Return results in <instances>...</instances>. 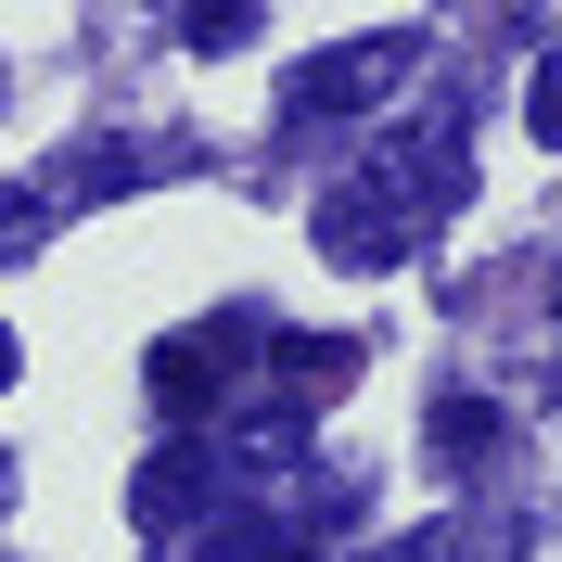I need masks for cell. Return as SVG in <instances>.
I'll return each instance as SVG.
<instances>
[{
  "label": "cell",
  "mask_w": 562,
  "mask_h": 562,
  "mask_svg": "<svg viewBox=\"0 0 562 562\" xmlns=\"http://www.w3.org/2000/svg\"><path fill=\"white\" fill-rule=\"evenodd\" d=\"M192 562H307V537L269 525V512H205L192 525Z\"/></svg>",
  "instance_id": "obj_7"
},
{
  "label": "cell",
  "mask_w": 562,
  "mask_h": 562,
  "mask_svg": "<svg viewBox=\"0 0 562 562\" xmlns=\"http://www.w3.org/2000/svg\"><path fill=\"white\" fill-rule=\"evenodd\" d=\"M38 231H52L38 179H0V269H13V256H38Z\"/></svg>",
  "instance_id": "obj_9"
},
{
  "label": "cell",
  "mask_w": 562,
  "mask_h": 562,
  "mask_svg": "<svg viewBox=\"0 0 562 562\" xmlns=\"http://www.w3.org/2000/svg\"><path fill=\"white\" fill-rule=\"evenodd\" d=\"M128 512L154 537H167V525H205V512H217V448H154L140 486H128Z\"/></svg>",
  "instance_id": "obj_6"
},
{
  "label": "cell",
  "mask_w": 562,
  "mask_h": 562,
  "mask_svg": "<svg viewBox=\"0 0 562 562\" xmlns=\"http://www.w3.org/2000/svg\"><path fill=\"white\" fill-rule=\"evenodd\" d=\"M256 371H269V384H256V396H269V409L319 422V409H333V396L358 384V346H346V333H269V346H256Z\"/></svg>",
  "instance_id": "obj_4"
},
{
  "label": "cell",
  "mask_w": 562,
  "mask_h": 562,
  "mask_svg": "<svg viewBox=\"0 0 562 562\" xmlns=\"http://www.w3.org/2000/svg\"><path fill=\"white\" fill-rule=\"evenodd\" d=\"M0 512H13V460H0Z\"/></svg>",
  "instance_id": "obj_14"
},
{
  "label": "cell",
  "mask_w": 562,
  "mask_h": 562,
  "mask_svg": "<svg viewBox=\"0 0 562 562\" xmlns=\"http://www.w3.org/2000/svg\"><path fill=\"white\" fill-rule=\"evenodd\" d=\"M179 154L167 140H77V154H52V179H38V205L77 217V205H115V192H154Z\"/></svg>",
  "instance_id": "obj_3"
},
{
  "label": "cell",
  "mask_w": 562,
  "mask_h": 562,
  "mask_svg": "<svg viewBox=\"0 0 562 562\" xmlns=\"http://www.w3.org/2000/svg\"><path fill=\"white\" fill-rule=\"evenodd\" d=\"M409 65H422L409 26H384V38H333V52H307V65H294V90H281V103L307 115V128H333V115H384L396 90H409Z\"/></svg>",
  "instance_id": "obj_1"
},
{
  "label": "cell",
  "mask_w": 562,
  "mask_h": 562,
  "mask_svg": "<svg viewBox=\"0 0 562 562\" xmlns=\"http://www.w3.org/2000/svg\"><path fill=\"white\" fill-rule=\"evenodd\" d=\"M358 562H460V550H448V525H435V537H384V550H358Z\"/></svg>",
  "instance_id": "obj_12"
},
{
  "label": "cell",
  "mask_w": 562,
  "mask_h": 562,
  "mask_svg": "<svg viewBox=\"0 0 562 562\" xmlns=\"http://www.w3.org/2000/svg\"><path fill=\"white\" fill-rule=\"evenodd\" d=\"M307 231H319V256H333V269H358V281H371V269H396V256L422 244L409 217H396L384 192H371V179H346V192H319V217H307Z\"/></svg>",
  "instance_id": "obj_5"
},
{
  "label": "cell",
  "mask_w": 562,
  "mask_h": 562,
  "mask_svg": "<svg viewBox=\"0 0 562 562\" xmlns=\"http://www.w3.org/2000/svg\"><path fill=\"white\" fill-rule=\"evenodd\" d=\"M550 396H562V371H550Z\"/></svg>",
  "instance_id": "obj_15"
},
{
  "label": "cell",
  "mask_w": 562,
  "mask_h": 562,
  "mask_svg": "<svg viewBox=\"0 0 562 562\" xmlns=\"http://www.w3.org/2000/svg\"><path fill=\"white\" fill-rule=\"evenodd\" d=\"M244 346H269L244 307L205 319V333H167V346H154V409H167V422H205L217 396H231V358H244Z\"/></svg>",
  "instance_id": "obj_2"
},
{
  "label": "cell",
  "mask_w": 562,
  "mask_h": 562,
  "mask_svg": "<svg viewBox=\"0 0 562 562\" xmlns=\"http://www.w3.org/2000/svg\"><path fill=\"white\" fill-rule=\"evenodd\" d=\"M525 128L550 140V154H562V52H550V65H537V90H525Z\"/></svg>",
  "instance_id": "obj_11"
},
{
  "label": "cell",
  "mask_w": 562,
  "mask_h": 562,
  "mask_svg": "<svg viewBox=\"0 0 562 562\" xmlns=\"http://www.w3.org/2000/svg\"><path fill=\"white\" fill-rule=\"evenodd\" d=\"M0 396H13V333H0Z\"/></svg>",
  "instance_id": "obj_13"
},
{
  "label": "cell",
  "mask_w": 562,
  "mask_h": 562,
  "mask_svg": "<svg viewBox=\"0 0 562 562\" xmlns=\"http://www.w3.org/2000/svg\"><path fill=\"white\" fill-rule=\"evenodd\" d=\"M179 26H192V52H244V38H256V0H192Z\"/></svg>",
  "instance_id": "obj_10"
},
{
  "label": "cell",
  "mask_w": 562,
  "mask_h": 562,
  "mask_svg": "<svg viewBox=\"0 0 562 562\" xmlns=\"http://www.w3.org/2000/svg\"><path fill=\"white\" fill-rule=\"evenodd\" d=\"M422 435H435V460L460 473V460H486V448H498V409H486V396H435V422H422Z\"/></svg>",
  "instance_id": "obj_8"
}]
</instances>
